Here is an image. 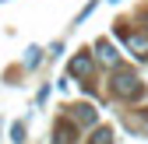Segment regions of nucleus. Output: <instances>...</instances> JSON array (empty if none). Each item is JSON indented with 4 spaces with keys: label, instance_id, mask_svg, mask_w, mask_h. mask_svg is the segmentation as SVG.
Returning a JSON list of instances; mask_svg holds the SVG:
<instances>
[{
    "label": "nucleus",
    "instance_id": "1",
    "mask_svg": "<svg viewBox=\"0 0 148 144\" xmlns=\"http://www.w3.org/2000/svg\"><path fill=\"white\" fill-rule=\"evenodd\" d=\"M109 92H113L116 98H127V102H134V98H141V95H145V84H141V77L134 74V70H127V67H116L113 81H109Z\"/></svg>",
    "mask_w": 148,
    "mask_h": 144
},
{
    "label": "nucleus",
    "instance_id": "2",
    "mask_svg": "<svg viewBox=\"0 0 148 144\" xmlns=\"http://www.w3.org/2000/svg\"><path fill=\"white\" fill-rule=\"evenodd\" d=\"M71 120L81 123V127H92V123H95V109H92L88 102H81V105H74V109H71Z\"/></svg>",
    "mask_w": 148,
    "mask_h": 144
},
{
    "label": "nucleus",
    "instance_id": "3",
    "mask_svg": "<svg viewBox=\"0 0 148 144\" xmlns=\"http://www.w3.org/2000/svg\"><path fill=\"white\" fill-rule=\"evenodd\" d=\"M88 74H92V56L88 53H78L71 60V77H88Z\"/></svg>",
    "mask_w": 148,
    "mask_h": 144
},
{
    "label": "nucleus",
    "instance_id": "4",
    "mask_svg": "<svg viewBox=\"0 0 148 144\" xmlns=\"http://www.w3.org/2000/svg\"><path fill=\"white\" fill-rule=\"evenodd\" d=\"M95 53H99V60H102V63H109V67H120V53L109 46L106 39H99V42H95Z\"/></svg>",
    "mask_w": 148,
    "mask_h": 144
},
{
    "label": "nucleus",
    "instance_id": "5",
    "mask_svg": "<svg viewBox=\"0 0 148 144\" xmlns=\"http://www.w3.org/2000/svg\"><path fill=\"white\" fill-rule=\"evenodd\" d=\"M127 46H131L134 49V56H148V35H141V32H131V35H127Z\"/></svg>",
    "mask_w": 148,
    "mask_h": 144
},
{
    "label": "nucleus",
    "instance_id": "6",
    "mask_svg": "<svg viewBox=\"0 0 148 144\" xmlns=\"http://www.w3.org/2000/svg\"><path fill=\"white\" fill-rule=\"evenodd\" d=\"M53 144H74V120H60L57 123V141Z\"/></svg>",
    "mask_w": 148,
    "mask_h": 144
},
{
    "label": "nucleus",
    "instance_id": "7",
    "mask_svg": "<svg viewBox=\"0 0 148 144\" xmlns=\"http://www.w3.org/2000/svg\"><path fill=\"white\" fill-rule=\"evenodd\" d=\"M88 144H113V130H109V127H99L95 134H92Z\"/></svg>",
    "mask_w": 148,
    "mask_h": 144
},
{
    "label": "nucleus",
    "instance_id": "8",
    "mask_svg": "<svg viewBox=\"0 0 148 144\" xmlns=\"http://www.w3.org/2000/svg\"><path fill=\"white\" fill-rule=\"evenodd\" d=\"M11 137H14V141H25V127H21V123H14V127H11Z\"/></svg>",
    "mask_w": 148,
    "mask_h": 144
}]
</instances>
